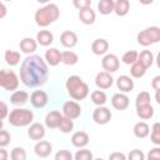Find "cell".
Masks as SVG:
<instances>
[{
	"label": "cell",
	"instance_id": "obj_27",
	"mask_svg": "<svg viewBox=\"0 0 160 160\" xmlns=\"http://www.w3.org/2000/svg\"><path fill=\"white\" fill-rule=\"evenodd\" d=\"M132 131H134V135H135L136 138L144 139V138H146V136L149 135L150 128H149V125H148L145 121H139V122H136V124L134 125Z\"/></svg>",
	"mask_w": 160,
	"mask_h": 160
},
{
	"label": "cell",
	"instance_id": "obj_9",
	"mask_svg": "<svg viewBox=\"0 0 160 160\" xmlns=\"http://www.w3.org/2000/svg\"><path fill=\"white\" fill-rule=\"evenodd\" d=\"M101 66H102L104 71H108L110 74L111 72H115L120 68L119 58L115 54H105V56L101 60Z\"/></svg>",
	"mask_w": 160,
	"mask_h": 160
},
{
	"label": "cell",
	"instance_id": "obj_21",
	"mask_svg": "<svg viewBox=\"0 0 160 160\" xmlns=\"http://www.w3.org/2000/svg\"><path fill=\"white\" fill-rule=\"evenodd\" d=\"M79 19H80V21L82 24L91 25V24L95 22L96 15H95V11L91 9V6H89V8H85V9L79 10Z\"/></svg>",
	"mask_w": 160,
	"mask_h": 160
},
{
	"label": "cell",
	"instance_id": "obj_30",
	"mask_svg": "<svg viewBox=\"0 0 160 160\" xmlns=\"http://www.w3.org/2000/svg\"><path fill=\"white\" fill-rule=\"evenodd\" d=\"M98 10L101 15H109L114 12V0H100L98 2Z\"/></svg>",
	"mask_w": 160,
	"mask_h": 160
},
{
	"label": "cell",
	"instance_id": "obj_23",
	"mask_svg": "<svg viewBox=\"0 0 160 160\" xmlns=\"http://www.w3.org/2000/svg\"><path fill=\"white\" fill-rule=\"evenodd\" d=\"M54 41V35L49 30H40L36 34V42L41 46H49Z\"/></svg>",
	"mask_w": 160,
	"mask_h": 160
},
{
	"label": "cell",
	"instance_id": "obj_45",
	"mask_svg": "<svg viewBox=\"0 0 160 160\" xmlns=\"http://www.w3.org/2000/svg\"><path fill=\"white\" fill-rule=\"evenodd\" d=\"M148 158L149 159H160V148L156 145V148L151 149L148 154Z\"/></svg>",
	"mask_w": 160,
	"mask_h": 160
},
{
	"label": "cell",
	"instance_id": "obj_18",
	"mask_svg": "<svg viewBox=\"0 0 160 160\" xmlns=\"http://www.w3.org/2000/svg\"><path fill=\"white\" fill-rule=\"evenodd\" d=\"M45 60L48 65L56 66L61 62V52L56 48H50L45 51Z\"/></svg>",
	"mask_w": 160,
	"mask_h": 160
},
{
	"label": "cell",
	"instance_id": "obj_19",
	"mask_svg": "<svg viewBox=\"0 0 160 160\" xmlns=\"http://www.w3.org/2000/svg\"><path fill=\"white\" fill-rule=\"evenodd\" d=\"M61 118H62V114L60 111L52 110V111L46 114V116H45V125L49 129H58Z\"/></svg>",
	"mask_w": 160,
	"mask_h": 160
},
{
	"label": "cell",
	"instance_id": "obj_38",
	"mask_svg": "<svg viewBox=\"0 0 160 160\" xmlns=\"http://www.w3.org/2000/svg\"><path fill=\"white\" fill-rule=\"evenodd\" d=\"M10 158H11L12 160H25V159H26V152H25V150H24L22 148L16 146V148H14V149L11 150Z\"/></svg>",
	"mask_w": 160,
	"mask_h": 160
},
{
	"label": "cell",
	"instance_id": "obj_43",
	"mask_svg": "<svg viewBox=\"0 0 160 160\" xmlns=\"http://www.w3.org/2000/svg\"><path fill=\"white\" fill-rule=\"evenodd\" d=\"M144 158H145L144 152L141 150H138V149H134L129 154V159L130 160H144Z\"/></svg>",
	"mask_w": 160,
	"mask_h": 160
},
{
	"label": "cell",
	"instance_id": "obj_10",
	"mask_svg": "<svg viewBox=\"0 0 160 160\" xmlns=\"http://www.w3.org/2000/svg\"><path fill=\"white\" fill-rule=\"evenodd\" d=\"M30 98V102L34 108L36 109H42L46 106L48 101H49V96L44 90H34L31 92Z\"/></svg>",
	"mask_w": 160,
	"mask_h": 160
},
{
	"label": "cell",
	"instance_id": "obj_6",
	"mask_svg": "<svg viewBox=\"0 0 160 160\" xmlns=\"http://www.w3.org/2000/svg\"><path fill=\"white\" fill-rule=\"evenodd\" d=\"M19 86V78L12 70H6L2 69L0 70V88L8 90V91H14Z\"/></svg>",
	"mask_w": 160,
	"mask_h": 160
},
{
	"label": "cell",
	"instance_id": "obj_41",
	"mask_svg": "<svg viewBox=\"0 0 160 160\" xmlns=\"http://www.w3.org/2000/svg\"><path fill=\"white\" fill-rule=\"evenodd\" d=\"M72 154L69 150H60L55 154V160H71Z\"/></svg>",
	"mask_w": 160,
	"mask_h": 160
},
{
	"label": "cell",
	"instance_id": "obj_49",
	"mask_svg": "<svg viewBox=\"0 0 160 160\" xmlns=\"http://www.w3.org/2000/svg\"><path fill=\"white\" fill-rule=\"evenodd\" d=\"M8 158H9L8 151H6L4 148H1V146H0V160H6Z\"/></svg>",
	"mask_w": 160,
	"mask_h": 160
},
{
	"label": "cell",
	"instance_id": "obj_53",
	"mask_svg": "<svg viewBox=\"0 0 160 160\" xmlns=\"http://www.w3.org/2000/svg\"><path fill=\"white\" fill-rule=\"evenodd\" d=\"M0 129H2V120H0Z\"/></svg>",
	"mask_w": 160,
	"mask_h": 160
},
{
	"label": "cell",
	"instance_id": "obj_52",
	"mask_svg": "<svg viewBox=\"0 0 160 160\" xmlns=\"http://www.w3.org/2000/svg\"><path fill=\"white\" fill-rule=\"evenodd\" d=\"M38 2H40V4H49V1L50 0H36Z\"/></svg>",
	"mask_w": 160,
	"mask_h": 160
},
{
	"label": "cell",
	"instance_id": "obj_37",
	"mask_svg": "<svg viewBox=\"0 0 160 160\" xmlns=\"http://www.w3.org/2000/svg\"><path fill=\"white\" fill-rule=\"evenodd\" d=\"M72 158H74L75 160H91V159L94 158V155H92V152H91L90 150L81 148V150H78L76 154H75Z\"/></svg>",
	"mask_w": 160,
	"mask_h": 160
},
{
	"label": "cell",
	"instance_id": "obj_24",
	"mask_svg": "<svg viewBox=\"0 0 160 160\" xmlns=\"http://www.w3.org/2000/svg\"><path fill=\"white\" fill-rule=\"evenodd\" d=\"M29 100V94L24 90H15L10 96V102L14 105H24Z\"/></svg>",
	"mask_w": 160,
	"mask_h": 160
},
{
	"label": "cell",
	"instance_id": "obj_31",
	"mask_svg": "<svg viewBox=\"0 0 160 160\" xmlns=\"http://www.w3.org/2000/svg\"><path fill=\"white\" fill-rule=\"evenodd\" d=\"M5 62L10 66H16L20 62V52L14 51V50H6L4 54Z\"/></svg>",
	"mask_w": 160,
	"mask_h": 160
},
{
	"label": "cell",
	"instance_id": "obj_3",
	"mask_svg": "<svg viewBox=\"0 0 160 160\" xmlns=\"http://www.w3.org/2000/svg\"><path fill=\"white\" fill-rule=\"evenodd\" d=\"M68 94L74 100H84L89 95V86L78 75H71L65 82Z\"/></svg>",
	"mask_w": 160,
	"mask_h": 160
},
{
	"label": "cell",
	"instance_id": "obj_32",
	"mask_svg": "<svg viewBox=\"0 0 160 160\" xmlns=\"http://www.w3.org/2000/svg\"><path fill=\"white\" fill-rule=\"evenodd\" d=\"M145 72H146V68H145L141 62H139L138 60H136L134 64H131L130 75H131L134 79H140V78H142V76L145 75Z\"/></svg>",
	"mask_w": 160,
	"mask_h": 160
},
{
	"label": "cell",
	"instance_id": "obj_46",
	"mask_svg": "<svg viewBox=\"0 0 160 160\" xmlns=\"http://www.w3.org/2000/svg\"><path fill=\"white\" fill-rule=\"evenodd\" d=\"M151 88L154 90H159L160 89V75H156L152 80H151Z\"/></svg>",
	"mask_w": 160,
	"mask_h": 160
},
{
	"label": "cell",
	"instance_id": "obj_25",
	"mask_svg": "<svg viewBox=\"0 0 160 160\" xmlns=\"http://www.w3.org/2000/svg\"><path fill=\"white\" fill-rule=\"evenodd\" d=\"M136 114L140 119L142 120H148V119H151L155 114V110L152 108L151 104H145V105H140V106H136Z\"/></svg>",
	"mask_w": 160,
	"mask_h": 160
},
{
	"label": "cell",
	"instance_id": "obj_44",
	"mask_svg": "<svg viewBox=\"0 0 160 160\" xmlns=\"http://www.w3.org/2000/svg\"><path fill=\"white\" fill-rule=\"evenodd\" d=\"M8 115H9V108L6 102L0 101V120H4L5 118H8Z\"/></svg>",
	"mask_w": 160,
	"mask_h": 160
},
{
	"label": "cell",
	"instance_id": "obj_28",
	"mask_svg": "<svg viewBox=\"0 0 160 160\" xmlns=\"http://www.w3.org/2000/svg\"><path fill=\"white\" fill-rule=\"evenodd\" d=\"M154 54L150 50H142L140 54H138V61L141 62L146 69H149L154 64Z\"/></svg>",
	"mask_w": 160,
	"mask_h": 160
},
{
	"label": "cell",
	"instance_id": "obj_2",
	"mask_svg": "<svg viewBox=\"0 0 160 160\" xmlns=\"http://www.w3.org/2000/svg\"><path fill=\"white\" fill-rule=\"evenodd\" d=\"M60 16V9L56 4H45L42 8L38 9L35 12V22L40 28H46L54 21H56Z\"/></svg>",
	"mask_w": 160,
	"mask_h": 160
},
{
	"label": "cell",
	"instance_id": "obj_1",
	"mask_svg": "<svg viewBox=\"0 0 160 160\" xmlns=\"http://www.w3.org/2000/svg\"><path fill=\"white\" fill-rule=\"evenodd\" d=\"M49 69L46 61L40 55H28L20 66V80L28 88H38L46 82Z\"/></svg>",
	"mask_w": 160,
	"mask_h": 160
},
{
	"label": "cell",
	"instance_id": "obj_42",
	"mask_svg": "<svg viewBox=\"0 0 160 160\" xmlns=\"http://www.w3.org/2000/svg\"><path fill=\"white\" fill-rule=\"evenodd\" d=\"M72 5L78 10H81V9L91 6V0H72Z\"/></svg>",
	"mask_w": 160,
	"mask_h": 160
},
{
	"label": "cell",
	"instance_id": "obj_20",
	"mask_svg": "<svg viewBox=\"0 0 160 160\" xmlns=\"http://www.w3.org/2000/svg\"><path fill=\"white\" fill-rule=\"evenodd\" d=\"M89 140H90L89 139V135L85 131H76L71 136V144L75 148H79V149L85 148L89 144Z\"/></svg>",
	"mask_w": 160,
	"mask_h": 160
},
{
	"label": "cell",
	"instance_id": "obj_33",
	"mask_svg": "<svg viewBox=\"0 0 160 160\" xmlns=\"http://www.w3.org/2000/svg\"><path fill=\"white\" fill-rule=\"evenodd\" d=\"M58 129H59L61 132L68 134V132L72 131V129H74V122H72L71 119H69V118H66V116L62 115V118H61V120H60V122H59Z\"/></svg>",
	"mask_w": 160,
	"mask_h": 160
},
{
	"label": "cell",
	"instance_id": "obj_36",
	"mask_svg": "<svg viewBox=\"0 0 160 160\" xmlns=\"http://www.w3.org/2000/svg\"><path fill=\"white\" fill-rule=\"evenodd\" d=\"M150 140L155 145H160V122H154L150 132Z\"/></svg>",
	"mask_w": 160,
	"mask_h": 160
},
{
	"label": "cell",
	"instance_id": "obj_12",
	"mask_svg": "<svg viewBox=\"0 0 160 160\" xmlns=\"http://www.w3.org/2000/svg\"><path fill=\"white\" fill-rule=\"evenodd\" d=\"M130 104V99L125 92H116L111 98V105L116 110H125Z\"/></svg>",
	"mask_w": 160,
	"mask_h": 160
},
{
	"label": "cell",
	"instance_id": "obj_39",
	"mask_svg": "<svg viewBox=\"0 0 160 160\" xmlns=\"http://www.w3.org/2000/svg\"><path fill=\"white\" fill-rule=\"evenodd\" d=\"M145 104H150V94L148 91H141L136 96L135 105L140 106V105H145Z\"/></svg>",
	"mask_w": 160,
	"mask_h": 160
},
{
	"label": "cell",
	"instance_id": "obj_15",
	"mask_svg": "<svg viewBox=\"0 0 160 160\" xmlns=\"http://www.w3.org/2000/svg\"><path fill=\"white\" fill-rule=\"evenodd\" d=\"M28 136L31 140H41L45 136V128L40 122H31L28 129Z\"/></svg>",
	"mask_w": 160,
	"mask_h": 160
},
{
	"label": "cell",
	"instance_id": "obj_22",
	"mask_svg": "<svg viewBox=\"0 0 160 160\" xmlns=\"http://www.w3.org/2000/svg\"><path fill=\"white\" fill-rule=\"evenodd\" d=\"M109 50V42L105 39H95L91 44V51L95 55H105Z\"/></svg>",
	"mask_w": 160,
	"mask_h": 160
},
{
	"label": "cell",
	"instance_id": "obj_14",
	"mask_svg": "<svg viewBox=\"0 0 160 160\" xmlns=\"http://www.w3.org/2000/svg\"><path fill=\"white\" fill-rule=\"evenodd\" d=\"M60 42L62 46L71 49V48L76 46V44H78V35L71 30H65L60 35Z\"/></svg>",
	"mask_w": 160,
	"mask_h": 160
},
{
	"label": "cell",
	"instance_id": "obj_16",
	"mask_svg": "<svg viewBox=\"0 0 160 160\" xmlns=\"http://www.w3.org/2000/svg\"><path fill=\"white\" fill-rule=\"evenodd\" d=\"M19 48L21 50V52L26 54V55H30V54H34L38 49V42L35 39L32 38H24L20 42H19Z\"/></svg>",
	"mask_w": 160,
	"mask_h": 160
},
{
	"label": "cell",
	"instance_id": "obj_11",
	"mask_svg": "<svg viewBox=\"0 0 160 160\" xmlns=\"http://www.w3.org/2000/svg\"><path fill=\"white\" fill-rule=\"evenodd\" d=\"M112 84H114V78L111 76L110 72H108V71H100V72L96 74V76H95V85L99 89H101V90L109 89Z\"/></svg>",
	"mask_w": 160,
	"mask_h": 160
},
{
	"label": "cell",
	"instance_id": "obj_8",
	"mask_svg": "<svg viewBox=\"0 0 160 160\" xmlns=\"http://www.w3.org/2000/svg\"><path fill=\"white\" fill-rule=\"evenodd\" d=\"M111 111L108 109V108H105L104 105H100V106H98L94 111H92V120L96 122V124H99V125H105V124H108L110 120H111Z\"/></svg>",
	"mask_w": 160,
	"mask_h": 160
},
{
	"label": "cell",
	"instance_id": "obj_13",
	"mask_svg": "<svg viewBox=\"0 0 160 160\" xmlns=\"http://www.w3.org/2000/svg\"><path fill=\"white\" fill-rule=\"evenodd\" d=\"M34 151L39 158H48L52 151V145L46 140H38L34 146Z\"/></svg>",
	"mask_w": 160,
	"mask_h": 160
},
{
	"label": "cell",
	"instance_id": "obj_34",
	"mask_svg": "<svg viewBox=\"0 0 160 160\" xmlns=\"http://www.w3.org/2000/svg\"><path fill=\"white\" fill-rule=\"evenodd\" d=\"M90 98H91V101H92L95 105H98V106L104 105V104L106 102V94H105L102 90H94V91L91 92Z\"/></svg>",
	"mask_w": 160,
	"mask_h": 160
},
{
	"label": "cell",
	"instance_id": "obj_7",
	"mask_svg": "<svg viewBox=\"0 0 160 160\" xmlns=\"http://www.w3.org/2000/svg\"><path fill=\"white\" fill-rule=\"evenodd\" d=\"M62 115L74 120L81 115V106L75 100H69L62 105Z\"/></svg>",
	"mask_w": 160,
	"mask_h": 160
},
{
	"label": "cell",
	"instance_id": "obj_50",
	"mask_svg": "<svg viewBox=\"0 0 160 160\" xmlns=\"http://www.w3.org/2000/svg\"><path fill=\"white\" fill-rule=\"evenodd\" d=\"M139 2L142 4V5H150V4L154 2V0H139Z\"/></svg>",
	"mask_w": 160,
	"mask_h": 160
},
{
	"label": "cell",
	"instance_id": "obj_54",
	"mask_svg": "<svg viewBox=\"0 0 160 160\" xmlns=\"http://www.w3.org/2000/svg\"><path fill=\"white\" fill-rule=\"evenodd\" d=\"M4 1H11V0H4Z\"/></svg>",
	"mask_w": 160,
	"mask_h": 160
},
{
	"label": "cell",
	"instance_id": "obj_17",
	"mask_svg": "<svg viewBox=\"0 0 160 160\" xmlns=\"http://www.w3.org/2000/svg\"><path fill=\"white\" fill-rule=\"evenodd\" d=\"M116 86L121 92H130L134 89V80L128 75H120L116 79Z\"/></svg>",
	"mask_w": 160,
	"mask_h": 160
},
{
	"label": "cell",
	"instance_id": "obj_5",
	"mask_svg": "<svg viewBox=\"0 0 160 160\" xmlns=\"http://www.w3.org/2000/svg\"><path fill=\"white\" fill-rule=\"evenodd\" d=\"M138 44L141 46H150L160 41V28L159 26H150L141 30L136 36Z\"/></svg>",
	"mask_w": 160,
	"mask_h": 160
},
{
	"label": "cell",
	"instance_id": "obj_35",
	"mask_svg": "<svg viewBox=\"0 0 160 160\" xmlns=\"http://www.w3.org/2000/svg\"><path fill=\"white\" fill-rule=\"evenodd\" d=\"M138 54L139 52L135 51V50H129V51H126V52L122 54L121 61L124 64H126V65H131V64H134L138 60Z\"/></svg>",
	"mask_w": 160,
	"mask_h": 160
},
{
	"label": "cell",
	"instance_id": "obj_40",
	"mask_svg": "<svg viewBox=\"0 0 160 160\" xmlns=\"http://www.w3.org/2000/svg\"><path fill=\"white\" fill-rule=\"evenodd\" d=\"M10 140H11V136H10L9 131L0 129V146H1V148L8 146V145L10 144Z\"/></svg>",
	"mask_w": 160,
	"mask_h": 160
},
{
	"label": "cell",
	"instance_id": "obj_51",
	"mask_svg": "<svg viewBox=\"0 0 160 160\" xmlns=\"http://www.w3.org/2000/svg\"><path fill=\"white\" fill-rule=\"evenodd\" d=\"M156 91V95H155V100H156V102L158 104H160V98H159V92H160V89L159 90H155Z\"/></svg>",
	"mask_w": 160,
	"mask_h": 160
},
{
	"label": "cell",
	"instance_id": "obj_29",
	"mask_svg": "<svg viewBox=\"0 0 160 160\" xmlns=\"http://www.w3.org/2000/svg\"><path fill=\"white\" fill-rule=\"evenodd\" d=\"M78 61H79V56H78L76 52H74L71 50H66V51H62L61 52V62L62 64L69 65V66H72Z\"/></svg>",
	"mask_w": 160,
	"mask_h": 160
},
{
	"label": "cell",
	"instance_id": "obj_4",
	"mask_svg": "<svg viewBox=\"0 0 160 160\" xmlns=\"http://www.w3.org/2000/svg\"><path fill=\"white\" fill-rule=\"evenodd\" d=\"M8 120H9L10 125H12L15 128L29 126L34 120V112L31 110H29V109L15 108L14 110H11L9 112Z\"/></svg>",
	"mask_w": 160,
	"mask_h": 160
},
{
	"label": "cell",
	"instance_id": "obj_26",
	"mask_svg": "<svg viewBox=\"0 0 160 160\" xmlns=\"http://www.w3.org/2000/svg\"><path fill=\"white\" fill-rule=\"evenodd\" d=\"M130 10V2L129 0H116L114 1V12L118 16H125L128 15Z\"/></svg>",
	"mask_w": 160,
	"mask_h": 160
},
{
	"label": "cell",
	"instance_id": "obj_48",
	"mask_svg": "<svg viewBox=\"0 0 160 160\" xmlns=\"http://www.w3.org/2000/svg\"><path fill=\"white\" fill-rule=\"evenodd\" d=\"M6 14H8V9L4 5V2L0 0V19H4L6 16Z\"/></svg>",
	"mask_w": 160,
	"mask_h": 160
},
{
	"label": "cell",
	"instance_id": "obj_47",
	"mask_svg": "<svg viewBox=\"0 0 160 160\" xmlns=\"http://www.w3.org/2000/svg\"><path fill=\"white\" fill-rule=\"evenodd\" d=\"M125 155L122 154V152H112V154H110V156H109V159L110 160H125Z\"/></svg>",
	"mask_w": 160,
	"mask_h": 160
}]
</instances>
